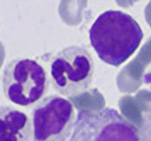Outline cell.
<instances>
[{
	"label": "cell",
	"mask_w": 151,
	"mask_h": 141,
	"mask_svg": "<svg viewBox=\"0 0 151 141\" xmlns=\"http://www.w3.org/2000/svg\"><path fill=\"white\" fill-rule=\"evenodd\" d=\"M88 33L90 44L99 59L114 67L133 56L143 38L138 22L127 13L115 10L101 14Z\"/></svg>",
	"instance_id": "6da1fadb"
},
{
	"label": "cell",
	"mask_w": 151,
	"mask_h": 141,
	"mask_svg": "<svg viewBox=\"0 0 151 141\" xmlns=\"http://www.w3.org/2000/svg\"><path fill=\"white\" fill-rule=\"evenodd\" d=\"M50 72L55 89L64 97L74 98L85 93L91 85L93 60L85 48L71 45L52 57Z\"/></svg>",
	"instance_id": "7a4b0ae2"
},
{
	"label": "cell",
	"mask_w": 151,
	"mask_h": 141,
	"mask_svg": "<svg viewBox=\"0 0 151 141\" xmlns=\"http://www.w3.org/2000/svg\"><path fill=\"white\" fill-rule=\"evenodd\" d=\"M50 83L46 70L33 59H13L3 70L2 84L5 97L19 106H31L39 102L47 93Z\"/></svg>",
	"instance_id": "3957f363"
},
{
	"label": "cell",
	"mask_w": 151,
	"mask_h": 141,
	"mask_svg": "<svg viewBox=\"0 0 151 141\" xmlns=\"http://www.w3.org/2000/svg\"><path fill=\"white\" fill-rule=\"evenodd\" d=\"M69 141H142L134 126L110 107L84 110L78 114Z\"/></svg>",
	"instance_id": "277c9868"
},
{
	"label": "cell",
	"mask_w": 151,
	"mask_h": 141,
	"mask_svg": "<svg viewBox=\"0 0 151 141\" xmlns=\"http://www.w3.org/2000/svg\"><path fill=\"white\" fill-rule=\"evenodd\" d=\"M32 141H67L76 121L74 105L57 94L44 98L32 112Z\"/></svg>",
	"instance_id": "5b68a950"
},
{
	"label": "cell",
	"mask_w": 151,
	"mask_h": 141,
	"mask_svg": "<svg viewBox=\"0 0 151 141\" xmlns=\"http://www.w3.org/2000/svg\"><path fill=\"white\" fill-rule=\"evenodd\" d=\"M32 139V123L28 116L13 107L0 105V141Z\"/></svg>",
	"instance_id": "8992f818"
},
{
	"label": "cell",
	"mask_w": 151,
	"mask_h": 141,
	"mask_svg": "<svg viewBox=\"0 0 151 141\" xmlns=\"http://www.w3.org/2000/svg\"><path fill=\"white\" fill-rule=\"evenodd\" d=\"M139 134L142 141H151V105L142 113V125Z\"/></svg>",
	"instance_id": "52a82bcc"
}]
</instances>
